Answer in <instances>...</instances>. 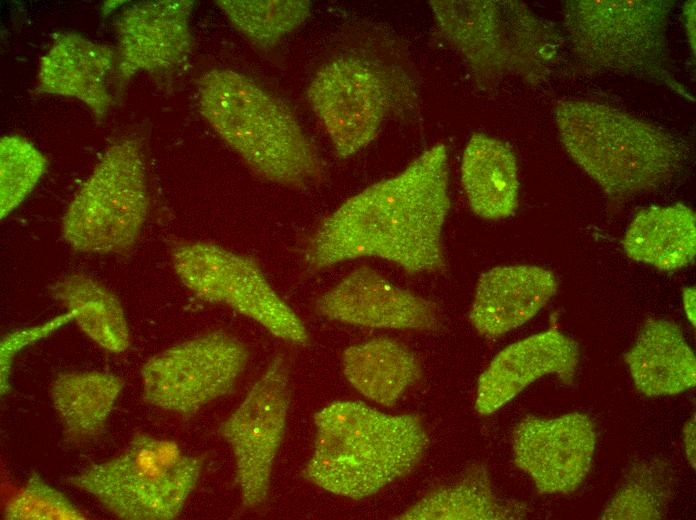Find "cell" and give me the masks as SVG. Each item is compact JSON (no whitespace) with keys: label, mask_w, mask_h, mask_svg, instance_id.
<instances>
[{"label":"cell","mask_w":696,"mask_h":520,"mask_svg":"<svg viewBox=\"0 0 696 520\" xmlns=\"http://www.w3.org/2000/svg\"><path fill=\"white\" fill-rule=\"evenodd\" d=\"M51 294L72 312L79 328L92 341L114 353L128 349L130 332L123 306L100 282L74 273L55 283Z\"/></svg>","instance_id":"cb8c5ba5"},{"label":"cell","mask_w":696,"mask_h":520,"mask_svg":"<svg viewBox=\"0 0 696 520\" xmlns=\"http://www.w3.org/2000/svg\"><path fill=\"white\" fill-rule=\"evenodd\" d=\"M447 148L436 144L402 172L365 188L326 217L309 238L310 271L365 257L410 274L446 267L442 230L450 209Z\"/></svg>","instance_id":"6da1fadb"},{"label":"cell","mask_w":696,"mask_h":520,"mask_svg":"<svg viewBox=\"0 0 696 520\" xmlns=\"http://www.w3.org/2000/svg\"><path fill=\"white\" fill-rule=\"evenodd\" d=\"M289 380L287 358L277 353L219 427L233 453L235 480L245 508L260 506L268 496L273 464L286 429Z\"/></svg>","instance_id":"7c38bea8"},{"label":"cell","mask_w":696,"mask_h":520,"mask_svg":"<svg viewBox=\"0 0 696 520\" xmlns=\"http://www.w3.org/2000/svg\"><path fill=\"white\" fill-rule=\"evenodd\" d=\"M579 346L555 328L533 334L501 350L478 379L475 408L494 413L544 375L554 374L566 385L573 382Z\"/></svg>","instance_id":"2e32d148"},{"label":"cell","mask_w":696,"mask_h":520,"mask_svg":"<svg viewBox=\"0 0 696 520\" xmlns=\"http://www.w3.org/2000/svg\"><path fill=\"white\" fill-rule=\"evenodd\" d=\"M555 274L535 265L497 266L476 285L469 320L489 338L502 336L533 318L556 294Z\"/></svg>","instance_id":"e0dca14e"},{"label":"cell","mask_w":696,"mask_h":520,"mask_svg":"<svg viewBox=\"0 0 696 520\" xmlns=\"http://www.w3.org/2000/svg\"><path fill=\"white\" fill-rule=\"evenodd\" d=\"M624 360L634 386L645 396H673L695 387V354L672 321L649 318Z\"/></svg>","instance_id":"d6986e66"},{"label":"cell","mask_w":696,"mask_h":520,"mask_svg":"<svg viewBox=\"0 0 696 520\" xmlns=\"http://www.w3.org/2000/svg\"><path fill=\"white\" fill-rule=\"evenodd\" d=\"M315 309L329 320L361 327L432 331L439 325L433 302L365 265L323 293Z\"/></svg>","instance_id":"9a60e30c"},{"label":"cell","mask_w":696,"mask_h":520,"mask_svg":"<svg viewBox=\"0 0 696 520\" xmlns=\"http://www.w3.org/2000/svg\"><path fill=\"white\" fill-rule=\"evenodd\" d=\"M72 320H74V316L72 312L68 311L46 323L9 333L2 339L0 346L2 395L11 390L9 377L15 355L24 347L49 336Z\"/></svg>","instance_id":"f546056e"},{"label":"cell","mask_w":696,"mask_h":520,"mask_svg":"<svg viewBox=\"0 0 696 520\" xmlns=\"http://www.w3.org/2000/svg\"><path fill=\"white\" fill-rule=\"evenodd\" d=\"M194 1L158 0L134 4L116 22L117 76L121 85L138 72L166 73L189 57Z\"/></svg>","instance_id":"5bb4252c"},{"label":"cell","mask_w":696,"mask_h":520,"mask_svg":"<svg viewBox=\"0 0 696 520\" xmlns=\"http://www.w3.org/2000/svg\"><path fill=\"white\" fill-rule=\"evenodd\" d=\"M342 369L350 385L366 398L384 406L394 405L418 381L420 365L403 344L375 338L348 347Z\"/></svg>","instance_id":"603a6c76"},{"label":"cell","mask_w":696,"mask_h":520,"mask_svg":"<svg viewBox=\"0 0 696 520\" xmlns=\"http://www.w3.org/2000/svg\"><path fill=\"white\" fill-rule=\"evenodd\" d=\"M429 3L442 36L463 57L480 86H490L506 76L536 84L557 62L563 39L521 2Z\"/></svg>","instance_id":"5b68a950"},{"label":"cell","mask_w":696,"mask_h":520,"mask_svg":"<svg viewBox=\"0 0 696 520\" xmlns=\"http://www.w3.org/2000/svg\"><path fill=\"white\" fill-rule=\"evenodd\" d=\"M116 66V51L77 33L57 35L38 70L41 91L73 97L103 118L111 104L108 78Z\"/></svg>","instance_id":"ac0fdd59"},{"label":"cell","mask_w":696,"mask_h":520,"mask_svg":"<svg viewBox=\"0 0 696 520\" xmlns=\"http://www.w3.org/2000/svg\"><path fill=\"white\" fill-rule=\"evenodd\" d=\"M170 256L177 277L198 298L229 307L283 341L308 342L303 321L252 258L216 244L183 240L171 244Z\"/></svg>","instance_id":"30bf717a"},{"label":"cell","mask_w":696,"mask_h":520,"mask_svg":"<svg viewBox=\"0 0 696 520\" xmlns=\"http://www.w3.org/2000/svg\"><path fill=\"white\" fill-rule=\"evenodd\" d=\"M198 98L210 126L260 177L291 188L322 179V161L294 115L245 75L211 70Z\"/></svg>","instance_id":"3957f363"},{"label":"cell","mask_w":696,"mask_h":520,"mask_svg":"<svg viewBox=\"0 0 696 520\" xmlns=\"http://www.w3.org/2000/svg\"><path fill=\"white\" fill-rule=\"evenodd\" d=\"M149 206L140 142L111 145L76 192L62 219V235L76 251L125 253L136 243Z\"/></svg>","instance_id":"52a82bcc"},{"label":"cell","mask_w":696,"mask_h":520,"mask_svg":"<svg viewBox=\"0 0 696 520\" xmlns=\"http://www.w3.org/2000/svg\"><path fill=\"white\" fill-rule=\"evenodd\" d=\"M622 245L635 261L665 271L681 269L695 257V214L681 203L643 209L630 223Z\"/></svg>","instance_id":"7402d4cb"},{"label":"cell","mask_w":696,"mask_h":520,"mask_svg":"<svg viewBox=\"0 0 696 520\" xmlns=\"http://www.w3.org/2000/svg\"><path fill=\"white\" fill-rule=\"evenodd\" d=\"M461 182L472 211L483 219H504L517 209L516 158L499 139L483 133L471 136L462 156Z\"/></svg>","instance_id":"ffe728a7"},{"label":"cell","mask_w":696,"mask_h":520,"mask_svg":"<svg viewBox=\"0 0 696 520\" xmlns=\"http://www.w3.org/2000/svg\"><path fill=\"white\" fill-rule=\"evenodd\" d=\"M216 4L251 42L271 47L300 26L310 14L302 0H219Z\"/></svg>","instance_id":"484cf974"},{"label":"cell","mask_w":696,"mask_h":520,"mask_svg":"<svg viewBox=\"0 0 696 520\" xmlns=\"http://www.w3.org/2000/svg\"><path fill=\"white\" fill-rule=\"evenodd\" d=\"M683 444L687 460L695 468V414L685 422L682 430Z\"/></svg>","instance_id":"4dcf8cb0"},{"label":"cell","mask_w":696,"mask_h":520,"mask_svg":"<svg viewBox=\"0 0 696 520\" xmlns=\"http://www.w3.org/2000/svg\"><path fill=\"white\" fill-rule=\"evenodd\" d=\"M307 95L336 154L346 158L367 146L393 111L410 107L414 89L401 69L384 71L342 57L317 72Z\"/></svg>","instance_id":"9c48e42d"},{"label":"cell","mask_w":696,"mask_h":520,"mask_svg":"<svg viewBox=\"0 0 696 520\" xmlns=\"http://www.w3.org/2000/svg\"><path fill=\"white\" fill-rule=\"evenodd\" d=\"M669 1H567L564 26L574 54L599 71L663 78Z\"/></svg>","instance_id":"ba28073f"},{"label":"cell","mask_w":696,"mask_h":520,"mask_svg":"<svg viewBox=\"0 0 696 520\" xmlns=\"http://www.w3.org/2000/svg\"><path fill=\"white\" fill-rule=\"evenodd\" d=\"M695 1H690L689 4L686 5L685 9V21H686V29L688 32V36L690 38V42L693 45V50H694V44H695Z\"/></svg>","instance_id":"d6a6232c"},{"label":"cell","mask_w":696,"mask_h":520,"mask_svg":"<svg viewBox=\"0 0 696 520\" xmlns=\"http://www.w3.org/2000/svg\"><path fill=\"white\" fill-rule=\"evenodd\" d=\"M695 287L688 286L683 289V309L689 322L695 326Z\"/></svg>","instance_id":"1f68e13d"},{"label":"cell","mask_w":696,"mask_h":520,"mask_svg":"<svg viewBox=\"0 0 696 520\" xmlns=\"http://www.w3.org/2000/svg\"><path fill=\"white\" fill-rule=\"evenodd\" d=\"M47 161L28 140L6 135L0 141V216L5 218L31 193Z\"/></svg>","instance_id":"83f0119b"},{"label":"cell","mask_w":696,"mask_h":520,"mask_svg":"<svg viewBox=\"0 0 696 520\" xmlns=\"http://www.w3.org/2000/svg\"><path fill=\"white\" fill-rule=\"evenodd\" d=\"M204 458L179 445L136 433L117 456L91 464L66 482L123 520H171L195 489Z\"/></svg>","instance_id":"8992f818"},{"label":"cell","mask_w":696,"mask_h":520,"mask_svg":"<svg viewBox=\"0 0 696 520\" xmlns=\"http://www.w3.org/2000/svg\"><path fill=\"white\" fill-rule=\"evenodd\" d=\"M555 122L572 160L613 199L661 186L684 159L681 145L665 131L608 105L562 101Z\"/></svg>","instance_id":"277c9868"},{"label":"cell","mask_w":696,"mask_h":520,"mask_svg":"<svg viewBox=\"0 0 696 520\" xmlns=\"http://www.w3.org/2000/svg\"><path fill=\"white\" fill-rule=\"evenodd\" d=\"M520 508L504 505L495 496L488 472L474 465L456 483L439 487L398 518L407 520H498L522 516Z\"/></svg>","instance_id":"d4e9b609"},{"label":"cell","mask_w":696,"mask_h":520,"mask_svg":"<svg viewBox=\"0 0 696 520\" xmlns=\"http://www.w3.org/2000/svg\"><path fill=\"white\" fill-rule=\"evenodd\" d=\"M123 387V379L112 373H59L50 385L49 396L64 441L77 445L100 436Z\"/></svg>","instance_id":"44dd1931"},{"label":"cell","mask_w":696,"mask_h":520,"mask_svg":"<svg viewBox=\"0 0 696 520\" xmlns=\"http://www.w3.org/2000/svg\"><path fill=\"white\" fill-rule=\"evenodd\" d=\"M6 520H83L85 514L61 491L32 472L25 484L8 501Z\"/></svg>","instance_id":"f1b7e54d"},{"label":"cell","mask_w":696,"mask_h":520,"mask_svg":"<svg viewBox=\"0 0 696 520\" xmlns=\"http://www.w3.org/2000/svg\"><path fill=\"white\" fill-rule=\"evenodd\" d=\"M596 439L595 424L587 414L528 415L513 431V460L539 493L569 494L590 472Z\"/></svg>","instance_id":"4fadbf2b"},{"label":"cell","mask_w":696,"mask_h":520,"mask_svg":"<svg viewBox=\"0 0 696 520\" xmlns=\"http://www.w3.org/2000/svg\"><path fill=\"white\" fill-rule=\"evenodd\" d=\"M670 493L669 473L660 462L635 464L606 505L601 518L659 519Z\"/></svg>","instance_id":"4316f807"},{"label":"cell","mask_w":696,"mask_h":520,"mask_svg":"<svg viewBox=\"0 0 696 520\" xmlns=\"http://www.w3.org/2000/svg\"><path fill=\"white\" fill-rule=\"evenodd\" d=\"M316 436L303 477L360 500L410 473L428 438L417 415H389L358 401H337L314 415Z\"/></svg>","instance_id":"7a4b0ae2"},{"label":"cell","mask_w":696,"mask_h":520,"mask_svg":"<svg viewBox=\"0 0 696 520\" xmlns=\"http://www.w3.org/2000/svg\"><path fill=\"white\" fill-rule=\"evenodd\" d=\"M248 359V348L235 336L222 330L201 334L143 364V400L165 411L192 416L233 390Z\"/></svg>","instance_id":"8fae6325"}]
</instances>
